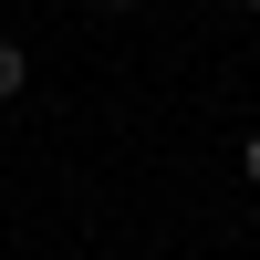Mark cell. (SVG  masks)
Here are the masks:
<instances>
[{"label":"cell","mask_w":260,"mask_h":260,"mask_svg":"<svg viewBox=\"0 0 260 260\" xmlns=\"http://www.w3.org/2000/svg\"><path fill=\"white\" fill-rule=\"evenodd\" d=\"M21 83H31V52H21V42H0V104H11Z\"/></svg>","instance_id":"6da1fadb"},{"label":"cell","mask_w":260,"mask_h":260,"mask_svg":"<svg viewBox=\"0 0 260 260\" xmlns=\"http://www.w3.org/2000/svg\"><path fill=\"white\" fill-rule=\"evenodd\" d=\"M240 177H250V187H260V136H250V146H240Z\"/></svg>","instance_id":"7a4b0ae2"},{"label":"cell","mask_w":260,"mask_h":260,"mask_svg":"<svg viewBox=\"0 0 260 260\" xmlns=\"http://www.w3.org/2000/svg\"><path fill=\"white\" fill-rule=\"evenodd\" d=\"M104 11H136V0H104Z\"/></svg>","instance_id":"3957f363"},{"label":"cell","mask_w":260,"mask_h":260,"mask_svg":"<svg viewBox=\"0 0 260 260\" xmlns=\"http://www.w3.org/2000/svg\"><path fill=\"white\" fill-rule=\"evenodd\" d=\"M240 11H260V0H240Z\"/></svg>","instance_id":"277c9868"}]
</instances>
